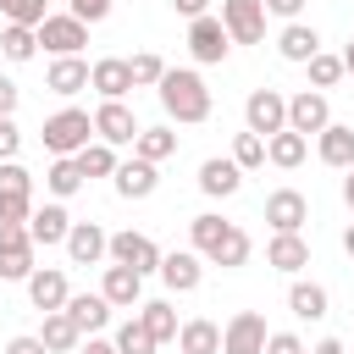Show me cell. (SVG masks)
Segmentation results:
<instances>
[{"label":"cell","mask_w":354,"mask_h":354,"mask_svg":"<svg viewBox=\"0 0 354 354\" xmlns=\"http://www.w3.org/2000/svg\"><path fill=\"white\" fill-rule=\"evenodd\" d=\"M266 221H271V232H304L310 199L299 188H277V194H266Z\"/></svg>","instance_id":"14"},{"label":"cell","mask_w":354,"mask_h":354,"mask_svg":"<svg viewBox=\"0 0 354 354\" xmlns=\"http://www.w3.org/2000/svg\"><path fill=\"white\" fill-rule=\"evenodd\" d=\"M72 160H77V171H83L88 183H94V177H111V171H116V149H111V144H100V138H88V144H83V149H77Z\"/></svg>","instance_id":"35"},{"label":"cell","mask_w":354,"mask_h":354,"mask_svg":"<svg viewBox=\"0 0 354 354\" xmlns=\"http://www.w3.org/2000/svg\"><path fill=\"white\" fill-rule=\"evenodd\" d=\"M0 55H6V61H17V66H22V61H33V55H39V33H33V28H22V22H6V28H0Z\"/></svg>","instance_id":"34"},{"label":"cell","mask_w":354,"mask_h":354,"mask_svg":"<svg viewBox=\"0 0 354 354\" xmlns=\"http://www.w3.org/2000/svg\"><path fill=\"white\" fill-rule=\"evenodd\" d=\"M304 155H310V138H304V133H293V127H282V133H271V138H266V160H271L277 171L304 166Z\"/></svg>","instance_id":"27"},{"label":"cell","mask_w":354,"mask_h":354,"mask_svg":"<svg viewBox=\"0 0 354 354\" xmlns=\"http://www.w3.org/2000/svg\"><path fill=\"white\" fill-rule=\"evenodd\" d=\"M188 55L199 61V66H221L227 55H232V39H227V28H221V17H194L188 22Z\"/></svg>","instance_id":"6"},{"label":"cell","mask_w":354,"mask_h":354,"mask_svg":"<svg viewBox=\"0 0 354 354\" xmlns=\"http://www.w3.org/2000/svg\"><path fill=\"white\" fill-rule=\"evenodd\" d=\"M343 77H354V39L343 44Z\"/></svg>","instance_id":"54"},{"label":"cell","mask_w":354,"mask_h":354,"mask_svg":"<svg viewBox=\"0 0 354 354\" xmlns=\"http://www.w3.org/2000/svg\"><path fill=\"white\" fill-rule=\"evenodd\" d=\"M111 343H116V354H155V348H160V343L149 337V326H144L138 315H127V321L116 326V337H111Z\"/></svg>","instance_id":"37"},{"label":"cell","mask_w":354,"mask_h":354,"mask_svg":"<svg viewBox=\"0 0 354 354\" xmlns=\"http://www.w3.org/2000/svg\"><path fill=\"white\" fill-rule=\"evenodd\" d=\"M111 183H116V194H122V199H149V194L160 188V166H155V160H144V155H133V160H116Z\"/></svg>","instance_id":"13"},{"label":"cell","mask_w":354,"mask_h":354,"mask_svg":"<svg viewBox=\"0 0 354 354\" xmlns=\"http://www.w3.org/2000/svg\"><path fill=\"white\" fill-rule=\"evenodd\" d=\"M133 155H144V160H171L177 155V133H171V122H160V127H138V138H133Z\"/></svg>","instance_id":"30"},{"label":"cell","mask_w":354,"mask_h":354,"mask_svg":"<svg viewBox=\"0 0 354 354\" xmlns=\"http://www.w3.org/2000/svg\"><path fill=\"white\" fill-rule=\"evenodd\" d=\"M127 66H133V88H155V83L166 77V61H160L155 50H138Z\"/></svg>","instance_id":"39"},{"label":"cell","mask_w":354,"mask_h":354,"mask_svg":"<svg viewBox=\"0 0 354 354\" xmlns=\"http://www.w3.org/2000/svg\"><path fill=\"white\" fill-rule=\"evenodd\" d=\"M77 354H116V343H111V337H100V332H94V337H88V343H77Z\"/></svg>","instance_id":"51"},{"label":"cell","mask_w":354,"mask_h":354,"mask_svg":"<svg viewBox=\"0 0 354 354\" xmlns=\"http://www.w3.org/2000/svg\"><path fill=\"white\" fill-rule=\"evenodd\" d=\"M315 155H321V166L348 171V166H354V127H348V122H326V127L315 133Z\"/></svg>","instance_id":"21"},{"label":"cell","mask_w":354,"mask_h":354,"mask_svg":"<svg viewBox=\"0 0 354 354\" xmlns=\"http://www.w3.org/2000/svg\"><path fill=\"white\" fill-rule=\"evenodd\" d=\"M155 94H160L166 122H177V127H199L210 116V88H205V77L194 66H166V77L155 83Z\"/></svg>","instance_id":"1"},{"label":"cell","mask_w":354,"mask_h":354,"mask_svg":"<svg viewBox=\"0 0 354 354\" xmlns=\"http://www.w3.org/2000/svg\"><path fill=\"white\" fill-rule=\"evenodd\" d=\"M249 249H254V243H249V232L232 221V227H227V238L210 249V266H221V271H238V266H249Z\"/></svg>","instance_id":"33"},{"label":"cell","mask_w":354,"mask_h":354,"mask_svg":"<svg viewBox=\"0 0 354 354\" xmlns=\"http://www.w3.org/2000/svg\"><path fill=\"white\" fill-rule=\"evenodd\" d=\"M304 72H310V88H337L343 83V55H326V50H315L310 61H304Z\"/></svg>","instance_id":"38"},{"label":"cell","mask_w":354,"mask_h":354,"mask_svg":"<svg viewBox=\"0 0 354 354\" xmlns=\"http://www.w3.org/2000/svg\"><path fill=\"white\" fill-rule=\"evenodd\" d=\"M326 122H332V105H326L321 88H299V94H288V127H293V133L315 138Z\"/></svg>","instance_id":"11"},{"label":"cell","mask_w":354,"mask_h":354,"mask_svg":"<svg viewBox=\"0 0 354 354\" xmlns=\"http://www.w3.org/2000/svg\"><path fill=\"white\" fill-rule=\"evenodd\" d=\"M221 28L232 44H260L266 39V6L260 0H221Z\"/></svg>","instance_id":"9"},{"label":"cell","mask_w":354,"mask_h":354,"mask_svg":"<svg viewBox=\"0 0 354 354\" xmlns=\"http://www.w3.org/2000/svg\"><path fill=\"white\" fill-rule=\"evenodd\" d=\"M100 293L111 299V310H138L144 304V277L133 271V266H105V277H100Z\"/></svg>","instance_id":"17"},{"label":"cell","mask_w":354,"mask_h":354,"mask_svg":"<svg viewBox=\"0 0 354 354\" xmlns=\"http://www.w3.org/2000/svg\"><path fill=\"white\" fill-rule=\"evenodd\" d=\"M94 138L111 144V149L133 144V138H138V116H133V105H127V100H100V105H94Z\"/></svg>","instance_id":"8"},{"label":"cell","mask_w":354,"mask_h":354,"mask_svg":"<svg viewBox=\"0 0 354 354\" xmlns=\"http://www.w3.org/2000/svg\"><path fill=\"white\" fill-rule=\"evenodd\" d=\"M39 343H44L50 354H77L83 332L72 326V315H66V310H50V315H44V326H39Z\"/></svg>","instance_id":"28"},{"label":"cell","mask_w":354,"mask_h":354,"mask_svg":"<svg viewBox=\"0 0 354 354\" xmlns=\"http://www.w3.org/2000/svg\"><path fill=\"white\" fill-rule=\"evenodd\" d=\"M171 11L194 22V17H205V11H210V0H171Z\"/></svg>","instance_id":"50"},{"label":"cell","mask_w":354,"mask_h":354,"mask_svg":"<svg viewBox=\"0 0 354 354\" xmlns=\"http://www.w3.org/2000/svg\"><path fill=\"white\" fill-rule=\"evenodd\" d=\"M17 149H22V127H17V116H0V160H17Z\"/></svg>","instance_id":"45"},{"label":"cell","mask_w":354,"mask_h":354,"mask_svg":"<svg viewBox=\"0 0 354 354\" xmlns=\"http://www.w3.org/2000/svg\"><path fill=\"white\" fill-rule=\"evenodd\" d=\"M266 266L282 271V277H299V271L310 266V243H304V232H271V243H266Z\"/></svg>","instance_id":"20"},{"label":"cell","mask_w":354,"mask_h":354,"mask_svg":"<svg viewBox=\"0 0 354 354\" xmlns=\"http://www.w3.org/2000/svg\"><path fill=\"white\" fill-rule=\"evenodd\" d=\"M33 238L28 221H0V282H28L33 277Z\"/></svg>","instance_id":"3"},{"label":"cell","mask_w":354,"mask_h":354,"mask_svg":"<svg viewBox=\"0 0 354 354\" xmlns=\"http://www.w3.org/2000/svg\"><path fill=\"white\" fill-rule=\"evenodd\" d=\"M243 188V166L232 160V155H210L205 166H199V194H210V199H232Z\"/></svg>","instance_id":"18"},{"label":"cell","mask_w":354,"mask_h":354,"mask_svg":"<svg viewBox=\"0 0 354 354\" xmlns=\"http://www.w3.org/2000/svg\"><path fill=\"white\" fill-rule=\"evenodd\" d=\"M33 216V194H11V199H0V221H28Z\"/></svg>","instance_id":"46"},{"label":"cell","mask_w":354,"mask_h":354,"mask_svg":"<svg viewBox=\"0 0 354 354\" xmlns=\"http://www.w3.org/2000/svg\"><path fill=\"white\" fill-rule=\"evenodd\" d=\"M315 50H321V33H315L310 22H282V33H277V55H282V61L304 66Z\"/></svg>","instance_id":"25"},{"label":"cell","mask_w":354,"mask_h":354,"mask_svg":"<svg viewBox=\"0 0 354 354\" xmlns=\"http://www.w3.org/2000/svg\"><path fill=\"white\" fill-rule=\"evenodd\" d=\"M177 348L183 354H221V326L205 321V315H194V321L177 326Z\"/></svg>","instance_id":"29"},{"label":"cell","mask_w":354,"mask_h":354,"mask_svg":"<svg viewBox=\"0 0 354 354\" xmlns=\"http://www.w3.org/2000/svg\"><path fill=\"white\" fill-rule=\"evenodd\" d=\"M6 11H11V0H0V17H6Z\"/></svg>","instance_id":"56"},{"label":"cell","mask_w":354,"mask_h":354,"mask_svg":"<svg viewBox=\"0 0 354 354\" xmlns=\"http://www.w3.org/2000/svg\"><path fill=\"white\" fill-rule=\"evenodd\" d=\"M133 315L149 326V337H155V343H177V310H171L166 299H144Z\"/></svg>","instance_id":"31"},{"label":"cell","mask_w":354,"mask_h":354,"mask_svg":"<svg viewBox=\"0 0 354 354\" xmlns=\"http://www.w3.org/2000/svg\"><path fill=\"white\" fill-rule=\"evenodd\" d=\"M288 310H293L299 321H326V315H332V293H326L321 282H304V277H299V282L288 288Z\"/></svg>","instance_id":"26"},{"label":"cell","mask_w":354,"mask_h":354,"mask_svg":"<svg viewBox=\"0 0 354 354\" xmlns=\"http://www.w3.org/2000/svg\"><path fill=\"white\" fill-rule=\"evenodd\" d=\"M33 33H39V44L50 55H83V44H88V22H77L72 11H50Z\"/></svg>","instance_id":"5"},{"label":"cell","mask_w":354,"mask_h":354,"mask_svg":"<svg viewBox=\"0 0 354 354\" xmlns=\"http://www.w3.org/2000/svg\"><path fill=\"white\" fill-rule=\"evenodd\" d=\"M243 127L260 133V138L282 133V127H288V94H282V88H254V94L243 100Z\"/></svg>","instance_id":"7"},{"label":"cell","mask_w":354,"mask_h":354,"mask_svg":"<svg viewBox=\"0 0 354 354\" xmlns=\"http://www.w3.org/2000/svg\"><path fill=\"white\" fill-rule=\"evenodd\" d=\"M111 6H116V0H66V11H72L77 22H88V28H94V22H105V17H111Z\"/></svg>","instance_id":"43"},{"label":"cell","mask_w":354,"mask_h":354,"mask_svg":"<svg viewBox=\"0 0 354 354\" xmlns=\"http://www.w3.org/2000/svg\"><path fill=\"white\" fill-rule=\"evenodd\" d=\"M83 183H88V177L77 171V160H72V155H55V160H50V171H44V188H50V199H72Z\"/></svg>","instance_id":"32"},{"label":"cell","mask_w":354,"mask_h":354,"mask_svg":"<svg viewBox=\"0 0 354 354\" xmlns=\"http://www.w3.org/2000/svg\"><path fill=\"white\" fill-rule=\"evenodd\" d=\"M44 88H50V94H61V100L83 94V88H88V61H83V55H55V61H50V72H44Z\"/></svg>","instance_id":"23"},{"label":"cell","mask_w":354,"mask_h":354,"mask_svg":"<svg viewBox=\"0 0 354 354\" xmlns=\"http://www.w3.org/2000/svg\"><path fill=\"white\" fill-rule=\"evenodd\" d=\"M105 260H116V266H133L138 277H149V271H160V243H155L149 232H133V227H122V232H111V243H105Z\"/></svg>","instance_id":"4"},{"label":"cell","mask_w":354,"mask_h":354,"mask_svg":"<svg viewBox=\"0 0 354 354\" xmlns=\"http://www.w3.org/2000/svg\"><path fill=\"white\" fill-rule=\"evenodd\" d=\"M88 138H94V116H88V111L61 105L55 116H44V149H50V155H77Z\"/></svg>","instance_id":"2"},{"label":"cell","mask_w":354,"mask_h":354,"mask_svg":"<svg viewBox=\"0 0 354 354\" xmlns=\"http://www.w3.org/2000/svg\"><path fill=\"white\" fill-rule=\"evenodd\" d=\"M266 348V315L260 310H238L221 326V354H260Z\"/></svg>","instance_id":"12"},{"label":"cell","mask_w":354,"mask_h":354,"mask_svg":"<svg viewBox=\"0 0 354 354\" xmlns=\"http://www.w3.org/2000/svg\"><path fill=\"white\" fill-rule=\"evenodd\" d=\"M260 354H310L299 332H266V348Z\"/></svg>","instance_id":"44"},{"label":"cell","mask_w":354,"mask_h":354,"mask_svg":"<svg viewBox=\"0 0 354 354\" xmlns=\"http://www.w3.org/2000/svg\"><path fill=\"white\" fill-rule=\"evenodd\" d=\"M6 354H50V348L39 343V332H22V337H11V343H6Z\"/></svg>","instance_id":"48"},{"label":"cell","mask_w":354,"mask_h":354,"mask_svg":"<svg viewBox=\"0 0 354 354\" xmlns=\"http://www.w3.org/2000/svg\"><path fill=\"white\" fill-rule=\"evenodd\" d=\"M66 232H72V216H66V199H50V205H33V216H28V238L33 243H66Z\"/></svg>","instance_id":"19"},{"label":"cell","mask_w":354,"mask_h":354,"mask_svg":"<svg viewBox=\"0 0 354 354\" xmlns=\"http://www.w3.org/2000/svg\"><path fill=\"white\" fill-rule=\"evenodd\" d=\"M105 243H111V232H105L100 221H72V232H66L72 266H100V260H105Z\"/></svg>","instance_id":"22"},{"label":"cell","mask_w":354,"mask_h":354,"mask_svg":"<svg viewBox=\"0 0 354 354\" xmlns=\"http://www.w3.org/2000/svg\"><path fill=\"white\" fill-rule=\"evenodd\" d=\"M88 88H94L100 100H127V94H133V66H127L122 55H100V61L88 66Z\"/></svg>","instance_id":"16"},{"label":"cell","mask_w":354,"mask_h":354,"mask_svg":"<svg viewBox=\"0 0 354 354\" xmlns=\"http://www.w3.org/2000/svg\"><path fill=\"white\" fill-rule=\"evenodd\" d=\"M50 17V0H11V11H6V22H22V28H39Z\"/></svg>","instance_id":"42"},{"label":"cell","mask_w":354,"mask_h":354,"mask_svg":"<svg viewBox=\"0 0 354 354\" xmlns=\"http://www.w3.org/2000/svg\"><path fill=\"white\" fill-rule=\"evenodd\" d=\"M17 100H22V88L11 77H0V116H17Z\"/></svg>","instance_id":"49"},{"label":"cell","mask_w":354,"mask_h":354,"mask_svg":"<svg viewBox=\"0 0 354 354\" xmlns=\"http://www.w3.org/2000/svg\"><path fill=\"white\" fill-rule=\"evenodd\" d=\"M66 315H72V326H77L83 337H94V332H105V321H111V299H105V293H72V299H66Z\"/></svg>","instance_id":"24"},{"label":"cell","mask_w":354,"mask_h":354,"mask_svg":"<svg viewBox=\"0 0 354 354\" xmlns=\"http://www.w3.org/2000/svg\"><path fill=\"white\" fill-rule=\"evenodd\" d=\"M66 299H72L66 271H61V266H33V277H28V304H33L39 315H50V310H66Z\"/></svg>","instance_id":"10"},{"label":"cell","mask_w":354,"mask_h":354,"mask_svg":"<svg viewBox=\"0 0 354 354\" xmlns=\"http://www.w3.org/2000/svg\"><path fill=\"white\" fill-rule=\"evenodd\" d=\"M11 194H33V171L22 160H0V199H11Z\"/></svg>","instance_id":"41"},{"label":"cell","mask_w":354,"mask_h":354,"mask_svg":"<svg viewBox=\"0 0 354 354\" xmlns=\"http://www.w3.org/2000/svg\"><path fill=\"white\" fill-rule=\"evenodd\" d=\"M232 160H238V166H243V171H254V166H266V138H260V133H249V127H243V133H238V138H232Z\"/></svg>","instance_id":"40"},{"label":"cell","mask_w":354,"mask_h":354,"mask_svg":"<svg viewBox=\"0 0 354 354\" xmlns=\"http://www.w3.org/2000/svg\"><path fill=\"white\" fill-rule=\"evenodd\" d=\"M227 227H232V221H221L216 210H205V216H194V221H188V238H194V254H205V260H210V249H216V243L227 238Z\"/></svg>","instance_id":"36"},{"label":"cell","mask_w":354,"mask_h":354,"mask_svg":"<svg viewBox=\"0 0 354 354\" xmlns=\"http://www.w3.org/2000/svg\"><path fill=\"white\" fill-rule=\"evenodd\" d=\"M343 254H348V260H354V221H348V227H343Z\"/></svg>","instance_id":"55"},{"label":"cell","mask_w":354,"mask_h":354,"mask_svg":"<svg viewBox=\"0 0 354 354\" xmlns=\"http://www.w3.org/2000/svg\"><path fill=\"white\" fill-rule=\"evenodd\" d=\"M266 6V17H282V22H299V11H304V0H260Z\"/></svg>","instance_id":"47"},{"label":"cell","mask_w":354,"mask_h":354,"mask_svg":"<svg viewBox=\"0 0 354 354\" xmlns=\"http://www.w3.org/2000/svg\"><path fill=\"white\" fill-rule=\"evenodd\" d=\"M171 293H194L199 282H205V254H194V249H171V254H160V271H155Z\"/></svg>","instance_id":"15"},{"label":"cell","mask_w":354,"mask_h":354,"mask_svg":"<svg viewBox=\"0 0 354 354\" xmlns=\"http://www.w3.org/2000/svg\"><path fill=\"white\" fill-rule=\"evenodd\" d=\"M343 205H348V210H354V166H348V171H343Z\"/></svg>","instance_id":"53"},{"label":"cell","mask_w":354,"mask_h":354,"mask_svg":"<svg viewBox=\"0 0 354 354\" xmlns=\"http://www.w3.org/2000/svg\"><path fill=\"white\" fill-rule=\"evenodd\" d=\"M310 354H348L337 337H321V343H310Z\"/></svg>","instance_id":"52"}]
</instances>
